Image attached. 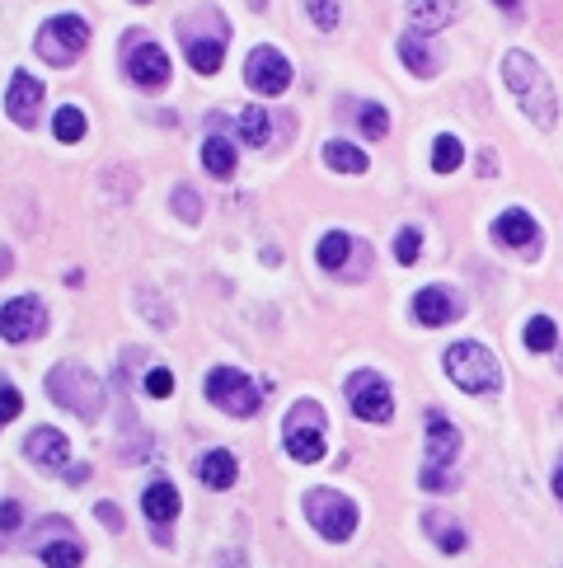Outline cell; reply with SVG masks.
<instances>
[{"label": "cell", "instance_id": "cell-5", "mask_svg": "<svg viewBox=\"0 0 563 568\" xmlns=\"http://www.w3.org/2000/svg\"><path fill=\"white\" fill-rule=\"evenodd\" d=\"M324 428H329V418L315 400H296L291 404L287 423H282V446H287L291 461L301 465H315L324 456Z\"/></svg>", "mask_w": 563, "mask_h": 568}, {"label": "cell", "instance_id": "cell-33", "mask_svg": "<svg viewBox=\"0 0 563 568\" xmlns=\"http://www.w3.org/2000/svg\"><path fill=\"white\" fill-rule=\"evenodd\" d=\"M19 409H24V395L15 390V381H5V376H0V428H5V423H15Z\"/></svg>", "mask_w": 563, "mask_h": 568}, {"label": "cell", "instance_id": "cell-25", "mask_svg": "<svg viewBox=\"0 0 563 568\" xmlns=\"http://www.w3.org/2000/svg\"><path fill=\"white\" fill-rule=\"evenodd\" d=\"M202 165H207L212 179H230V174H235V146H230L226 137H207V146H202Z\"/></svg>", "mask_w": 563, "mask_h": 568}, {"label": "cell", "instance_id": "cell-40", "mask_svg": "<svg viewBox=\"0 0 563 568\" xmlns=\"http://www.w3.org/2000/svg\"><path fill=\"white\" fill-rule=\"evenodd\" d=\"M216 568H249V564H244V554H240V550H226Z\"/></svg>", "mask_w": 563, "mask_h": 568}, {"label": "cell", "instance_id": "cell-28", "mask_svg": "<svg viewBox=\"0 0 563 568\" xmlns=\"http://www.w3.org/2000/svg\"><path fill=\"white\" fill-rule=\"evenodd\" d=\"M521 338H526V348H531V353H549V348L559 343V324L549 320V315H531Z\"/></svg>", "mask_w": 563, "mask_h": 568}, {"label": "cell", "instance_id": "cell-19", "mask_svg": "<svg viewBox=\"0 0 563 568\" xmlns=\"http://www.w3.org/2000/svg\"><path fill=\"white\" fill-rule=\"evenodd\" d=\"M24 456L38 465H47V470H66V461H71V446H66V437H61L57 428H33L29 442H24Z\"/></svg>", "mask_w": 563, "mask_h": 568}, {"label": "cell", "instance_id": "cell-18", "mask_svg": "<svg viewBox=\"0 0 563 568\" xmlns=\"http://www.w3.org/2000/svg\"><path fill=\"white\" fill-rule=\"evenodd\" d=\"M460 315V301L446 287H423V292L413 296V320L427 324V329H442Z\"/></svg>", "mask_w": 563, "mask_h": 568}, {"label": "cell", "instance_id": "cell-20", "mask_svg": "<svg viewBox=\"0 0 563 568\" xmlns=\"http://www.w3.org/2000/svg\"><path fill=\"white\" fill-rule=\"evenodd\" d=\"M179 489L169 484V479H155L151 489L141 493V512H146V522L151 526H174V517H179Z\"/></svg>", "mask_w": 563, "mask_h": 568}, {"label": "cell", "instance_id": "cell-14", "mask_svg": "<svg viewBox=\"0 0 563 568\" xmlns=\"http://www.w3.org/2000/svg\"><path fill=\"white\" fill-rule=\"evenodd\" d=\"M38 99H43V85H38L29 71H15V76H10V94H5V113H10V123L29 132V127L38 123Z\"/></svg>", "mask_w": 563, "mask_h": 568}, {"label": "cell", "instance_id": "cell-16", "mask_svg": "<svg viewBox=\"0 0 563 568\" xmlns=\"http://www.w3.org/2000/svg\"><path fill=\"white\" fill-rule=\"evenodd\" d=\"M493 240H498L503 249H526V254H535V245H540V226H535L531 212L512 207V212H503L498 221H493Z\"/></svg>", "mask_w": 563, "mask_h": 568}, {"label": "cell", "instance_id": "cell-31", "mask_svg": "<svg viewBox=\"0 0 563 568\" xmlns=\"http://www.w3.org/2000/svg\"><path fill=\"white\" fill-rule=\"evenodd\" d=\"M357 127H362V137H385L390 132V113L376 99H362L357 104Z\"/></svg>", "mask_w": 563, "mask_h": 568}, {"label": "cell", "instance_id": "cell-3", "mask_svg": "<svg viewBox=\"0 0 563 568\" xmlns=\"http://www.w3.org/2000/svg\"><path fill=\"white\" fill-rule=\"evenodd\" d=\"M47 395H52V404L71 409L85 423H94L104 414V381L90 367H80V362H57L47 371Z\"/></svg>", "mask_w": 563, "mask_h": 568}, {"label": "cell", "instance_id": "cell-38", "mask_svg": "<svg viewBox=\"0 0 563 568\" xmlns=\"http://www.w3.org/2000/svg\"><path fill=\"white\" fill-rule=\"evenodd\" d=\"M19 526H24V507H19V498H5V503H0V531L10 536Z\"/></svg>", "mask_w": 563, "mask_h": 568}, {"label": "cell", "instance_id": "cell-36", "mask_svg": "<svg viewBox=\"0 0 563 568\" xmlns=\"http://www.w3.org/2000/svg\"><path fill=\"white\" fill-rule=\"evenodd\" d=\"M146 395H151V400H169V395H174V371L155 367L151 376H146Z\"/></svg>", "mask_w": 563, "mask_h": 568}, {"label": "cell", "instance_id": "cell-23", "mask_svg": "<svg viewBox=\"0 0 563 568\" xmlns=\"http://www.w3.org/2000/svg\"><path fill=\"white\" fill-rule=\"evenodd\" d=\"M324 165L338 169V174H366L371 160H366V151H357L352 141H329V146H324Z\"/></svg>", "mask_w": 563, "mask_h": 568}, {"label": "cell", "instance_id": "cell-15", "mask_svg": "<svg viewBox=\"0 0 563 568\" xmlns=\"http://www.w3.org/2000/svg\"><path fill=\"white\" fill-rule=\"evenodd\" d=\"M460 446H465V437H460V428L451 418L427 414V465L432 470H446L460 456Z\"/></svg>", "mask_w": 563, "mask_h": 568}, {"label": "cell", "instance_id": "cell-13", "mask_svg": "<svg viewBox=\"0 0 563 568\" xmlns=\"http://www.w3.org/2000/svg\"><path fill=\"white\" fill-rule=\"evenodd\" d=\"M127 76L137 80L141 90H160V85H169V57L165 47L151 43V38H127Z\"/></svg>", "mask_w": 563, "mask_h": 568}, {"label": "cell", "instance_id": "cell-41", "mask_svg": "<svg viewBox=\"0 0 563 568\" xmlns=\"http://www.w3.org/2000/svg\"><path fill=\"white\" fill-rule=\"evenodd\" d=\"M85 475H90L85 465H66V484H85Z\"/></svg>", "mask_w": 563, "mask_h": 568}, {"label": "cell", "instance_id": "cell-34", "mask_svg": "<svg viewBox=\"0 0 563 568\" xmlns=\"http://www.w3.org/2000/svg\"><path fill=\"white\" fill-rule=\"evenodd\" d=\"M169 207H174L183 221H198V216H202V202H198L193 188H174V193H169Z\"/></svg>", "mask_w": 563, "mask_h": 568}, {"label": "cell", "instance_id": "cell-11", "mask_svg": "<svg viewBox=\"0 0 563 568\" xmlns=\"http://www.w3.org/2000/svg\"><path fill=\"white\" fill-rule=\"evenodd\" d=\"M47 329V310L38 296H15L0 306V338L5 343H33Z\"/></svg>", "mask_w": 563, "mask_h": 568}, {"label": "cell", "instance_id": "cell-8", "mask_svg": "<svg viewBox=\"0 0 563 568\" xmlns=\"http://www.w3.org/2000/svg\"><path fill=\"white\" fill-rule=\"evenodd\" d=\"M85 47H90V24L80 15L47 19L43 33H38V52H43V62H52V66H71Z\"/></svg>", "mask_w": 563, "mask_h": 568}, {"label": "cell", "instance_id": "cell-44", "mask_svg": "<svg viewBox=\"0 0 563 568\" xmlns=\"http://www.w3.org/2000/svg\"><path fill=\"white\" fill-rule=\"evenodd\" d=\"M498 5H503L507 15H521V0H498Z\"/></svg>", "mask_w": 563, "mask_h": 568}, {"label": "cell", "instance_id": "cell-42", "mask_svg": "<svg viewBox=\"0 0 563 568\" xmlns=\"http://www.w3.org/2000/svg\"><path fill=\"white\" fill-rule=\"evenodd\" d=\"M151 536H155V545H174V536H169V526H151Z\"/></svg>", "mask_w": 563, "mask_h": 568}, {"label": "cell", "instance_id": "cell-37", "mask_svg": "<svg viewBox=\"0 0 563 568\" xmlns=\"http://www.w3.org/2000/svg\"><path fill=\"white\" fill-rule=\"evenodd\" d=\"M418 484H423L427 493H451V489H456V475H451V470H432V465H427Z\"/></svg>", "mask_w": 563, "mask_h": 568}, {"label": "cell", "instance_id": "cell-22", "mask_svg": "<svg viewBox=\"0 0 563 568\" xmlns=\"http://www.w3.org/2000/svg\"><path fill=\"white\" fill-rule=\"evenodd\" d=\"M423 531H427L432 540H437V545H442V554H460L465 545H470V536H465V526L451 522L446 512H427V517H423Z\"/></svg>", "mask_w": 563, "mask_h": 568}, {"label": "cell", "instance_id": "cell-17", "mask_svg": "<svg viewBox=\"0 0 563 568\" xmlns=\"http://www.w3.org/2000/svg\"><path fill=\"white\" fill-rule=\"evenodd\" d=\"M460 10H465V0H409V33H437L446 29V24H456Z\"/></svg>", "mask_w": 563, "mask_h": 568}, {"label": "cell", "instance_id": "cell-43", "mask_svg": "<svg viewBox=\"0 0 563 568\" xmlns=\"http://www.w3.org/2000/svg\"><path fill=\"white\" fill-rule=\"evenodd\" d=\"M549 484H554V498H559V503H563V465H559V470H554V479H549Z\"/></svg>", "mask_w": 563, "mask_h": 568}, {"label": "cell", "instance_id": "cell-4", "mask_svg": "<svg viewBox=\"0 0 563 568\" xmlns=\"http://www.w3.org/2000/svg\"><path fill=\"white\" fill-rule=\"evenodd\" d=\"M446 376L465 390V395H498L503 390V367L484 343H451L446 348Z\"/></svg>", "mask_w": 563, "mask_h": 568}, {"label": "cell", "instance_id": "cell-29", "mask_svg": "<svg viewBox=\"0 0 563 568\" xmlns=\"http://www.w3.org/2000/svg\"><path fill=\"white\" fill-rule=\"evenodd\" d=\"M52 137L66 141V146H76V141L85 137V113H80L76 104L57 108V118H52Z\"/></svg>", "mask_w": 563, "mask_h": 568}, {"label": "cell", "instance_id": "cell-27", "mask_svg": "<svg viewBox=\"0 0 563 568\" xmlns=\"http://www.w3.org/2000/svg\"><path fill=\"white\" fill-rule=\"evenodd\" d=\"M460 160H465V146H460V137L442 132V137L432 141V174H456Z\"/></svg>", "mask_w": 563, "mask_h": 568}, {"label": "cell", "instance_id": "cell-30", "mask_svg": "<svg viewBox=\"0 0 563 568\" xmlns=\"http://www.w3.org/2000/svg\"><path fill=\"white\" fill-rule=\"evenodd\" d=\"M240 137L249 141V146H268V137H273V123H268V113L263 108H244L240 113Z\"/></svg>", "mask_w": 563, "mask_h": 568}, {"label": "cell", "instance_id": "cell-9", "mask_svg": "<svg viewBox=\"0 0 563 568\" xmlns=\"http://www.w3.org/2000/svg\"><path fill=\"white\" fill-rule=\"evenodd\" d=\"M33 550H38V559H43L47 568H80L85 564V545H80V536L71 531L66 517H47V522L38 526V536H33Z\"/></svg>", "mask_w": 563, "mask_h": 568}, {"label": "cell", "instance_id": "cell-7", "mask_svg": "<svg viewBox=\"0 0 563 568\" xmlns=\"http://www.w3.org/2000/svg\"><path fill=\"white\" fill-rule=\"evenodd\" d=\"M305 512H310V526H315L324 540H334V545L357 531V503L343 498L338 489H310L305 493Z\"/></svg>", "mask_w": 563, "mask_h": 568}, {"label": "cell", "instance_id": "cell-2", "mask_svg": "<svg viewBox=\"0 0 563 568\" xmlns=\"http://www.w3.org/2000/svg\"><path fill=\"white\" fill-rule=\"evenodd\" d=\"M179 38H183V52L198 76H216L221 71V57H226V43H230V29L216 5H202L193 15L179 24Z\"/></svg>", "mask_w": 563, "mask_h": 568}, {"label": "cell", "instance_id": "cell-12", "mask_svg": "<svg viewBox=\"0 0 563 568\" xmlns=\"http://www.w3.org/2000/svg\"><path fill=\"white\" fill-rule=\"evenodd\" d=\"M244 85L259 94H287L291 90V62L277 47H254L244 62Z\"/></svg>", "mask_w": 563, "mask_h": 568}, {"label": "cell", "instance_id": "cell-26", "mask_svg": "<svg viewBox=\"0 0 563 568\" xmlns=\"http://www.w3.org/2000/svg\"><path fill=\"white\" fill-rule=\"evenodd\" d=\"M352 249H357V240H352V235H343V231H329L320 240V249H315V259H320V268H343V263L352 259Z\"/></svg>", "mask_w": 563, "mask_h": 568}, {"label": "cell", "instance_id": "cell-24", "mask_svg": "<svg viewBox=\"0 0 563 568\" xmlns=\"http://www.w3.org/2000/svg\"><path fill=\"white\" fill-rule=\"evenodd\" d=\"M399 57L409 62L413 76H437V66H442L437 62V52H427L418 33H404V38H399Z\"/></svg>", "mask_w": 563, "mask_h": 568}, {"label": "cell", "instance_id": "cell-21", "mask_svg": "<svg viewBox=\"0 0 563 568\" xmlns=\"http://www.w3.org/2000/svg\"><path fill=\"white\" fill-rule=\"evenodd\" d=\"M198 479L207 484V489H230V484L240 479V465H235L230 451H207V456L198 461Z\"/></svg>", "mask_w": 563, "mask_h": 568}, {"label": "cell", "instance_id": "cell-1", "mask_svg": "<svg viewBox=\"0 0 563 568\" xmlns=\"http://www.w3.org/2000/svg\"><path fill=\"white\" fill-rule=\"evenodd\" d=\"M503 80H507V90L517 94L521 113H526L540 132H549V127L559 123V99H554V85H549L545 66L535 62L531 52H507V57H503Z\"/></svg>", "mask_w": 563, "mask_h": 568}, {"label": "cell", "instance_id": "cell-45", "mask_svg": "<svg viewBox=\"0 0 563 568\" xmlns=\"http://www.w3.org/2000/svg\"><path fill=\"white\" fill-rule=\"evenodd\" d=\"M137 5H146V0H137Z\"/></svg>", "mask_w": 563, "mask_h": 568}, {"label": "cell", "instance_id": "cell-6", "mask_svg": "<svg viewBox=\"0 0 563 568\" xmlns=\"http://www.w3.org/2000/svg\"><path fill=\"white\" fill-rule=\"evenodd\" d=\"M202 390H207V400L216 404V409H226L230 418H254L259 414V385L249 381L240 367H216L207 381H202Z\"/></svg>", "mask_w": 563, "mask_h": 568}, {"label": "cell", "instance_id": "cell-10", "mask_svg": "<svg viewBox=\"0 0 563 568\" xmlns=\"http://www.w3.org/2000/svg\"><path fill=\"white\" fill-rule=\"evenodd\" d=\"M348 404H352V414L366 418V423H385V418L395 414V395H390V385L376 371L348 376Z\"/></svg>", "mask_w": 563, "mask_h": 568}, {"label": "cell", "instance_id": "cell-35", "mask_svg": "<svg viewBox=\"0 0 563 568\" xmlns=\"http://www.w3.org/2000/svg\"><path fill=\"white\" fill-rule=\"evenodd\" d=\"M418 249H423V235L413 231V226H404V231L395 235V259L399 263H418Z\"/></svg>", "mask_w": 563, "mask_h": 568}, {"label": "cell", "instance_id": "cell-39", "mask_svg": "<svg viewBox=\"0 0 563 568\" xmlns=\"http://www.w3.org/2000/svg\"><path fill=\"white\" fill-rule=\"evenodd\" d=\"M94 512H99V522H104L108 531H122V512H118V503H99Z\"/></svg>", "mask_w": 563, "mask_h": 568}, {"label": "cell", "instance_id": "cell-32", "mask_svg": "<svg viewBox=\"0 0 563 568\" xmlns=\"http://www.w3.org/2000/svg\"><path fill=\"white\" fill-rule=\"evenodd\" d=\"M305 15L315 19V29L334 33L338 19H343V10H338V0H305Z\"/></svg>", "mask_w": 563, "mask_h": 568}]
</instances>
